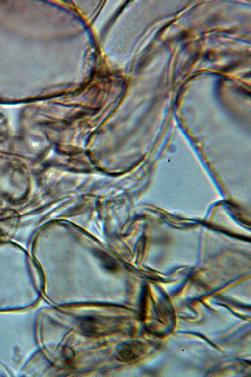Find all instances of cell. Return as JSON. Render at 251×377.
I'll list each match as a JSON object with an SVG mask.
<instances>
[{"label": "cell", "instance_id": "6da1fadb", "mask_svg": "<svg viewBox=\"0 0 251 377\" xmlns=\"http://www.w3.org/2000/svg\"><path fill=\"white\" fill-rule=\"evenodd\" d=\"M139 345L133 343H126L119 346L116 351V356L121 361H130L138 354Z\"/></svg>", "mask_w": 251, "mask_h": 377}]
</instances>
